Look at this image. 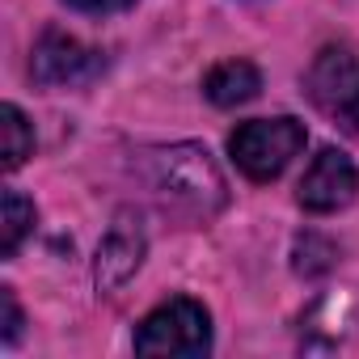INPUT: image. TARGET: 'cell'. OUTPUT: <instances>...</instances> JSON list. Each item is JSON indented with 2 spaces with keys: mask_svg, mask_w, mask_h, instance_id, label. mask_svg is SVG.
Returning a JSON list of instances; mask_svg holds the SVG:
<instances>
[{
  "mask_svg": "<svg viewBox=\"0 0 359 359\" xmlns=\"http://www.w3.org/2000/svg\"><path fill=\"white\" fill-rule=\"evenodd\" d=\"M135 182L156 199V208L187 216V220H212L229 203L224 173L212 161L203 144H156L131 152Z\"/></svg>",
  "mask_w": 359,
  "mask_h": 359,
  "instance_id": "1",
  "label": "cell"
},
{
  "mask_svg": "<svg viewBox=\"0 0 359 359\" xmlns=\"http://www.w3.org/2000/svg\"><path fill=\"white\" fill-rule=\"evenodd\" d=\"M304 123L279 114V118H254V123H241L233 135H229V152L237 161V169L254 182H271L279 177L292 156L304 148Z\"/></svg>",
  "mask_w": 359,
  "mask_h": 359,
  "instance_id": "2",
  "label": "cell"
},
{
  "mask_svg": "<svg viewBox=\"0 0 359 359\" xmlns=\"http://www.w3.org/2000/svg\"><path fill=\"white\" fill-rule=\"evenodd\" d=\"M140 355H208L212 351V317L199 300L173 296L152 309L135 330Z\"/></svg>",
  "mask_w": 359,
  "mask_h": 359,
  "instance_id": "3",
  "label": "cell"
},
{
  "mask_svg": "<svg viewBox=\"0 0 359 359\" xmlns=\"http://www.w3.org/2000/svg\"><path fill=\"white\" fill-rule=\"evenodd\" d=\"M304 93L325 118H334L342 131L359 135V60L346 47L317 51V60L309 64V76H304Z\"/></svg>",
  "mask_w": 359,
  "mask_h": 359,
  "instance_id": "4",
  "label": "cell"
},
{
  "mask_svg": "<svg viewBox=\"0 0 359 359\" xmlns=\"http://www.w3.org/2000/svg\"><path fill=\"white\" fill-rule=\"evenodd\" d=\"M102 68H106L102 51L85 47L81 39H72L64 30H47L34 43V55H30V76L43 89H76V85H89V81L102 76Z\"/></svg>",
  "mask_w": 359,
  "mask_h": 359,
  "instance_id": "5",
  "label": "cell"
},
{
  "mask_svg": "<svg viewBox=\"0 0 359 359\" xmlns=\"http://www.w3.org/2000/svg\"><path fill=\"white\" fill-rule=\"evenodd\" d=\"M355 191H359V169L351 165V156L338 152V148H321L313 156V165L304 169V177H300L296 199H300L304 212L330 216V212L346 208L355 199Z\"/></svg>",
  "mask_w": 359,
  "mask_h": 359,
  "instance_id": "6",
  "label": "cell"
},
{
  "mask_svg": "<svg viewBox=\"0 0 359 359\" xmlns=\"http://www.w3.org/2000/svg\"><path fill=\"white\" fill-rule=\"evenodd\" d=\"M144 262V229L140 220H131L127 212L110 224V233L102 237L97 245V258H93V283L97 292H118Z\"/></svg>",
  "mask_w": 359,
  "mask_h": 359,
  "instance_id": "7",
  "label": "cell"
},
{
  "mask_svg": "<svg viewBox=\"0 0 359 359\" xmlns=\"http://www.w3.org/2000/svg\"><path fill=\"white\" fill-rule=\"evenodd\" d=\"M258 89H262V72H258L250 60H224V64H216V68L208 72V81H203L208 102H212V106H224V110L254 102Z\"/></svg>",
  "mask_w": 359,
  "mask_h": 359,
  "instance_id": "8",
  "label": "cell"
},
{
  "mask_svg": "<svg viewBox=\"0 0 359 359\" xmlns=\"http://www.w3.org/2000/svg\"><path fill=\"white\" fill-rule=\"evenodd\" d=\"M34 229V203L22 191H5V224H0V254L13 258L26 233Z\"/></svg>",
  "mask_w": 359,
  "mask_h": 359,
  "instance_id": "9",
  "label": "cell"
},
{
  "mask_svg": "<svg viewBox=\"0 0 359 359\" xmlns=\"http://www.w3.org/2000/svg\"><path fill=\"white\" fill-rule=\"evenodd\" d=\"M0 135H5V169L13 173V169H22L26 156L34 152V131H30L26 114H22L13 102L0 110Z\"/></svg>",
  "mask_w": 359,
  "mask_h": 359,
  "instance_id": "10",
  "label": "cell"
},
{
  "mask_svg": "<svg viewBox=\"0 0 359 359\" xmlns=\"http://www.w3.org/2000/svg\"><path fill=\"white\" fill-rule=\"evenodd\" d=\"M334 258H338V250H334V241H325L321 233H300L296 237V275H304V279H313V275H325L330 266H334Z\"/></svg>",
  "mask_w": 359,
  "mask_h": 359,
  "instance_id": "11",
  "label": "cell"
},
{
  "mask_svg": "<svg viewBox=\"0 0 359 359\" xmlns=\"http://www.w3.org/2000/svg\"><path fill=\"white\" fill-rule=\"evenodd\" d=\"M0 309H5V342L13 346V342H18V334H22V309H18L13 287H0Z\"/></svg>",
  "mask_w": 359,
  "mask_h": 359,
  "instance_id": "12",
  "label": "cell"
},
{
  "mask_svg": "<svg viewBox=\"0 0 359 359\" xmlns=\"http://www.w3.org/2000/svg\"><path fill=\"white\" fill-rule=\"evenodd\" d=\"M68 9H76V13H123V9H131L135 0H64Z\"/></svg>",
  "mask_w": 359,
  "mask_h": 359,
  "instance_id": "13",
  "label": "cell"
}]
</instances>
